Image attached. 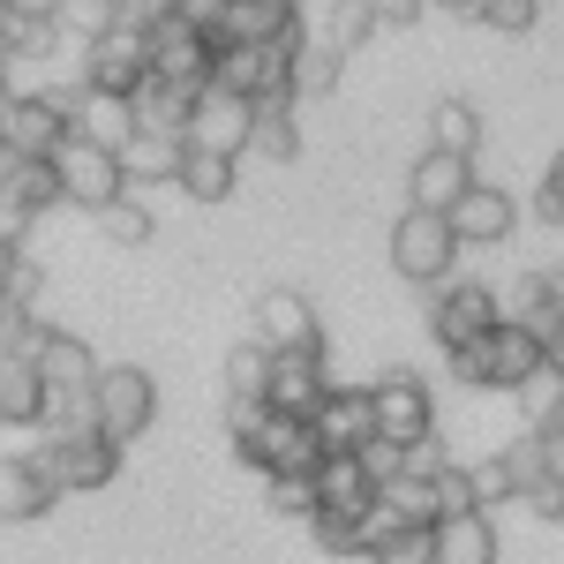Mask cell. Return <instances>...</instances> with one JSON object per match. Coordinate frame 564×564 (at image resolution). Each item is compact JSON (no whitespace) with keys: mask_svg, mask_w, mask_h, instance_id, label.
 <instances>
[{"mask_svg":"<svg viewBox=\"0 0 564 564\" xmlns=\"http://www.w3.org/2000/svg\"><path fill=\"white\" fill-rule=\"evenodd\" d=\"M444 361H452V377H459V384H475V391H520L527 377L542 369V332H527V324L505 316L489 339L444 354Z\"/></svg>","mask_w":564,"mask_h":564,"instance_id":"cell-1","label":"cell"},{"mask_svg":"<svg viewBox=\"0 0 564 564\" xmlns=\"http://www.w3.org/2000/svg\"><path fill=\"white\" fill-rule=\"evenodd\" d=\"M452 263H459V234H452L444 212H414V204H406V212L391 218V271H399L406 286H444Z\"/></svg>","mask_w":564,"mask_h":564,"instance_id":"cell-2","label":"cell"},{"mask_svg":"<svg viewBox=\"0 0 564 564\" xmlns=\"http://www.w3.org/2000/svg\"><path fill=\"white\" fill-rule=\"evenodd\" d=\"M31 459L45 467L53 489H106V481H121V444L106 430H45V444H31Z\"/></svg>","mask_w":564,"mask_h":564,"instance_id":"cell-3","label":"cell"},{"mask_svg":"<svg viewBox=\"0 0 564 564\" xmlns=\"http://www.w3.org/2000/svg\"><path fill=\"white\" fill-rule=\"evenodd\" d=\"M90 414H98V430L113 436V444H135V436L159 422V384H151V369L106 361L98 384H90Z\"/></svg>","mask_w":564,"mask_h":564,"instance_id":"cell-4","label":"cell"},{"mask_svg":"<svg viewBox=\"0 0 564 564\" xmlns=\"http://www.w3.org/2000/svg\"><path fill=\"white\" fill-rule=\"evenodd\" d=\"M234 452H241V467H257L263 481L271 475H316V459H324V444H316V430H308L302 414H263L257 430L234 436Z\"/></svg>","mask_w":564,"mask_h":564,"instance_id":"cell-5","label":"cell"},{"mask_svg":"<svg viewBox=\"0 0 564 564\" xmlns=\"http://www.w3.org/2000/svg\"><path fill=\"white\" fill-rule=\"evenodd\" d=\"M505 324V302H497V286H481V279H444L430 302V339L444 354L475 347V339H489Z\"/></svg>","mask_w":564,"mask_h":564,"instance_id":"cell-6","label":"cell"},{"mask_svg":"<svg viewBox=\"0 0 564 564\" xmlns=\"http://www.w3.org/2000/svg\"><path fill=\"white\" fill-rule=\"evenodd\" d=\"M53 174H61V204H76V212H106L113 196H129V181H121V151L84 143V135H68V143L53 151Z\"/></svg>","mask_w":564,"mask_h":564,"instance_id":"cell-7","label":"cell"},{"mask_svg":"<svg viewBox=\"0 0 564 564\" xmlns=\"http://www.w3.org/2000/svg\"><path fill=\"white\" fill-rule=\"evenodd\" d=\"M212 61H218V45L196 31V23H181V15H159L151 23V76L159 84H174V90H196L212 84Z\"/></svg>","mask_w":564,"mask_h":564,"instance_id":"cell-8","label":"cell"},{"mask_svg":"<svg viewBox=\"0 0 564 564\" xmlns=\"http://www.w3.org/2000/svg\"><path fill=\"white\" fill-rule=\"evenodd\" d=\"M0 135H8L15 159H53L76 129H68V106H61L53 90H15V98L0 106Z\"/></svg>","mask_w":564,"mask_h":564,"instance_id":"cell-9","label":"cell"},{"mask_svg":"<svg viewBox=\"0 0 564 564\" xmlns=\"http://www.w3.org/2000/svg\"><path fill=\"white\" fill-rule=\"evenodd\" d=\"M143 76H151V31H135V23L113 15V31H98V39L84 45V84L90 90H121V98H129Z\"/></svg>","mask_w":564,"mask_h":564,"instance_id":"cell-10","label":"cell"},{"mask_svg":"<svg viewBox=\"0 0 564 564\" xmlns=\"http://www.w3.org/2000/svg\"><path fill=\"white\" fill-rule=\"evenodd\" d=\"M369 406H377V436H391V444H414V436L436 430V391L422 384L414 369L377 377V384H369Z\"/></svg>","mask_w":564,"mask_h":564,"instance_id":"cell-11","label":"cell"},{"mask_svg":"<svg viewBox=\"0 0 564 564\" xmlns=\"http://www.w3.org/2000/svg\"><path fill=\"white\" fill-rule=\"evenodd\" d=\"M249 121H257V106L241 98V90L226 84H204L188 98V143H204V151H249Z\"/></svg>","mask_w":564,"mask_h":564,"instance_id":"cell-12","label":"cell"},{"mask_svg":"<svg viewBox=\"0 0 564 564\" xmlns=\"http://www.w3.org/2000/svg\"><path fill=\"white\" fill-rule=\"evenodd\" d=\"M324 391H332V361H324V347H294V354H271V406L279 414H316L324 406Z\"/></svg>","mask_w":564,"mask_h":564,"instance_id":"cell-13","label":"cell"},{"mask_svg":"<svg viewBox=\"0 0 564 564\" xmlns=\"http://www.w3.org/2000/svg\"><path fill=\"white\" fill-rule=\"evenodd\" d=\"M452 234H459V249H497V241H512V226H520V204L497 188V181H475L459 204H452Z\"/></svg>","mask_w":564,"mask_h":564,"instance_id":"cell-14","label":"cell"},{"mask_svg":"<svg viewBox=\"0 0 564 564\" xmlns=\"http://www.w3.org/2000/svg\"><path fill=\"white\" fill-rule=\"evenodd\" d=\"M249 339H263L271 354H294V347H324V324H316V302L308 294H294V286H271L257 302V332Z\"/></svg>","mask_w":564,"mask_h":564,"instance_id":"cell-15","label":"cell"},{"mask_svg":"<svg viewBox=\"0 0 564 564\" xmlns=\"http://www.w3.org/2000/svg\"><path fill=\"white\" fill-rule=\"evenodd\" d=\"M308 430L324 452H361L369 436H377V406H369V391L361 384H332L324 391V406L308 414Z\"/></svg>","mask_w":564,"mask_h":564,"instance_id":"cell-16","label":"cell"},{"mask_svg":"<svg viewBox=\"0 0 564 564\" xmlns=\"http://www.w3.org/2000/svg\"><path fill=\"white\" fill-rule=\"evenodd\" d=\"M316 512H347V520L377 512V475L361 467V452H324L316 459Z\"/></svg>","mask_w":564,"mask_h":564,"instance_id":"cell-17","label":"cell"},{"mask_svg":"<svg viewBox=\"0 0 564 564\" xmlns=\"http://www.w3.org/2000/svg\"><path fill=\"white\" fill-rule=\"evenodd\" d=\"M467 188H475V159L422 143V159H414V174H406V204H414V212H452Z\"/></svg>","mask_w":564,"mask_h":564,"instance_id":"cell-18","label":"cell"},{"mask_svg":"<svg viewBox=\"0 0 564 564\" xmlns=\"http://www.w3.org/2000/svg\"><path fill=\"white\" fill-rule=\"evenodd\" d=\"M61 106H68V129L84 135V143H106V151H121V143H129L135 135V106L129 98H121V90H76V98H61Z\"/></svg>","mask_w":564,"mask_h":564,"instance_id":"cell-19","label":"cell"},{"mask_svg":"<svg viewBox=\"0 0 564 564\" xmlns=\"http://www.w3.org/2000/svg\"><path fill=\"white\" fill-rule=\"evenodd\" d=\"M61 505V489L45 481L31 452H0V520H45Z\"/></svg>","mask_w":564,"mask_h":564,"instance_id":"cell-20","label":"cell"},{"mask_svg":"<svg viewBox=\"0 0 564 564\" xmlns=\"http://www.w3.org/2000/svg\"><path fill=\"white\" fill-rule=\"evenodd\" d=\"M31 369L45 377V399H61V391H90L106 361H98V354H90L76 332H53V339L39 347V361H31Z\"/></svg>","mask_w":564,"mask_h":564,"instance_id":"cell-21","label":"cell"},{"mask_svg":"<svg viewBox=\"0 0 564 564\" xmlns=\"http://www.w3.org/2000/svg\"><path fill=\"white\" fill-rule=\"evenodd\" d=\"M181 151H188V135L135 129L129 143H121V181H129V188H166V181H181Z\"/></svg>","mask_w":564,"mask_h":564,"instance_id":"cell-22","label":"cell"},{"mask_svg":"<svg viewBox=\"0 0 564 564\" xmlns=\"http://www.w3.org/2000/svg\"><path fill=\"white\" fill-rule=\"evenodd\" d=\"M234 181H241V159H234V151H204V143L181 151V181L174 188L188 196V204H226Z\"/></svg>","mask_w":564,"mask_h":564,"instance_id":"cell-23","label":"cell"},{"mask_svg":"<svg viewBox=\"0 0 564 564\" xmlns=\"http://www.w3.org/2000/svg\"><path fill=\"white\" fill-rule=\"evenodd\" d=\"M0 430H45V377L31 361H0Z\"/></svg>","mask_w":564,"mask_h":564,"instance_id":"cell-24","label":"cell"},{"mask_svg":"<svg viewBox=\"0 0 564 564\" xmlns=\"http://www.w3.org/2000/svg\"><path fill=\"white\" fill-rule=\"evenodd\" d=\"M436 564H497V520L489 512L436 520Z\"/></svg>","mask_w":564,"mask_h":564,"instance_id":"cell-25","label":"cell"},{"mask_svg":"<svg viewBox=\"0 0 564 564\" xmlns=\"http://www.w3.org/2000/svg\"><path fill=\"white\" fill-rule=\"evenodd\" d=\"M129 106H135V129H151V135H188V90L159 84V76H143V84L129 90Z\"/></svg>","mask_w":564,"mask_h":564,"instance_id":"cell-26","label":"cell"},{"mask_svg":"<svg viewBox=\"0 0 564 564\" xmlns=\"http://www.w3.org/2000/svg\"><path fill=\"white\" fill-rule=\"evenodd\" d=\"M249 151L271 159V166H294V159H302V113H294V106H257V121H249Z\"/></svg>","mask_w":564,"mask_h":564,"instance_id":"cell-27","label":"cell"},{"mask_svg":"<svg viewBox=\"0 0 564 564\" xmlns=\"http://www.w3.org/2000/svg\"><path fill=\"white\" fill-rule=\"evenodd\" d=\"M430 151H459V159L481 151V113L467 98H436L430 106Z\"/></svg>","mask_w":564,"mask_h":564,"instance_id":"cell-28","label":"cell"},{"mask_svg":"<svg viewBox=\"0 0 564 564\" xmlns=\"http://www.w3.org/2000/svg\"><path fill=\"white\" fill-rule=\"evenodd\" d=\"M339 68H347L339 45L302 39V53H294V106H302V98H332V90H339Z\"/></svg>","mask_w":564,"mask_h":564,"instance_id":"cell-29","label":"cell"},{"mask_svg":"<svg viewBox=\"0 0 564 564\" xmlns=\"http://www.w3.org/2000/svg\"><path fill=\"white\" fill-rule=\"evenodd\" d=\"M0 188H8L23 212H53V204H61V174H53V159H8Z\"/></svg>","mask_w":564,"mask_h":564,"instance_id":"cell-30","label":"cell"},{"mask_svg":"<svg viewBox=\"0 0 564 564\" xmlns=\"http://www.w3.org/2000/svg\"><path fill=\"white\" fill-rule=\"evenodd\" d=\"M263 391H271V347L263 339H241V347L226 354V399H263Z\"/></svg>","mask_w":564,"mask_h":564,"instance_id":"cell-31","label":"cell"},{"mask_svg":"<svg viewBox=\"0 0 564 564\" xmlns=\"http://www.w3.org/2000/svg\"><path fill=\"white\" fill-rule=\"evenodd\" d=\"M308 542L324 557H369V520H347V512H308Z\"/></svg>","mask_w":564,"mask_h":564,"instance_id":"cell-32","label":"cell"},{"mask_svg":"<svg viewBox=\"0 0 564 564\" xmlns=\"http://www.w3.org/2000/svg\"><path fill=\"white\" fill-rule=\"evenodd\" d=\"M369 564H436V527H384L369 542Z\"/></svg>","mask_w":564,"mask_h":564,"instance_id":"cell-33","label":"cell"},{"mask_svg":"<svg viewBox=\"0 0 564 564\" xmlns=\"http://www.w3.org/2000/svg\"><path fill=\"white\" fill-rule=\"evenodd\" d=\"M369 39H377V8H369V0H332V15H324V45L361 53Z\"/></svg>","mask_w":564,"mask_h":564,"instance_id":"cell-34","label":"cell"},{"mask_svg":"<svg viewBox=\"0 0 564 564\" xmlns=\"http://www.w3.org/2000/svg\"><path fill=\"white\" fill-rule=\"evenodd\" d=\"M512 399H520V422H527V430H550V414L564 406V377L550 369V361H542V369H534V377H527Z\"/></svg>","mask_w":564,"mask_h":564,"instance_id":"cell-35","label":"cell"},{"mask_svg":"<svg viewBox=\"0 0 564 564\" xmlns=\"http://www.w3.org/2000/svg\"><path fill=\"white\" fill-rule=\"evenodd\" d=\"M90 218H98V234H106L113 249H143V241H151V212H143L135 196H113L106 212H90Z\"/></svg>","mask_w":564,"mask_h":564,"instance_id":"cell-36","label":"cell"},{"mask_svg":"<svg viewBox=\"0 0 564 564\" xmlns=\"http://www.w3.org/2000/svg\"><path fill=\"white\" fill-rule=\"evenodd\" d=\"M467 481H475V505H481V512H497V505H520V481H512V467H505V452L475 459V467H467Z\"/></svg>","mask_w":564,"mask_h":564,"instance_id":"cell-37","label":"cell"},{"mask_svg":"<svg viewBox=\"0 0 564 564\" xmlns=\"http://www.w3.org/2000/svg\"><path fill=\"white\" fill-rule=\"evenodd\" d=\"M430 497H436V520H459V512H481L475 505V481H467V467L459 459H444L430 475Z\"/></svg>","mask_w":564,"mask_h":564,"instance_id":"cell-38","label":"cell"},{"mask_svg":"<svg viewBox=\"0 0 564 564\" xmlns=\"http://www.w3.org/2000/svg\"><path fill=\"white\" fill-rule=\"evenodd\" d=\"M53 23H61V39H68V45H90L98 31H113V0H61Z\"/></svg>","mask_w":564,"mask_h":564,"instance_id":"cell-39","label":"cell"},{"mask_svg":"<svg viewBox=\"0 0 564 564\" xmlns=\"http://www.w3.org/2000/svg\"><path fill=\"white\" fill-rule=\"evenodd\" d=\"M263 505H271L279 520H308V512H316V475H271L263 481Z\"/></svg>","mask_w":564,"mask_h":564,"instance_id":"cell-40","label":"cell"},{"mask_svg":"<svg viewBox=\"0 0 564 564\" xmlns=\"http://www.w3.org/2000/svg\"><path fill=\"white\" fill-rule=\"evenodd\" d=\"M467 15H475V23H489V31H505V39H520V31H534L542 0H475Z\"/></svg>","mask_w":564,"mask_h":564,"instance_id":"cell-41","label":"cell"},{"mask_svg":"<svg viewBox=\"0 0 564 564\" xmlns=\"http://www.w3.org/2000/svg\"><path fill=\"white\" fill-rule=\"evenodd\" d=\"M505 467H512V481H520V497L534 489V481H550V452H542V430H527L520 444H505Z\"/></svg>","mask_w":564,"mask_h":564,"instance_id":"cell-42","label":"cell"},{"mask_svg":"<svg viewBox=\"0 0 564 564\" xmlns=\"http://www.w3.org/2000/svg\"><path fill=\"white\" fill-rule=\"evenodd\" d=\"M361 467H369V475H377V489H384V481L406 475V444H391V436H369V444H361Z\"/></svg>","mask_w":564,"mask_h":564,"instance_id":"cell-43","label":"cell"},{"mask_svg":"<svg viewBox=\"0 0 564 564\" xmlns=\"http://www.w3.org/2000/svg\"><path fill=\"white\" fill-rule=\"evenodd\" d=\"M534 218H542V226H564V151L550 159V174L534 188Z\"/></svg>","mask_w":564,"mask_h":564,"instance_id":"cell-44","label":"cell"},{"mask_svg":"<svg viewBox=\"0 0 564 564\" xmlns=\"http://www.w3.org/2000/svg\"><path fill=\"white\" fill-rule=\"evenodd\" d=\"M31 218L39 212H23V204L0 188V249H23V241H31Z\"/></svg>","mask_w":564,"mask_h":564,"instance_id":"cell-45","label":"cell"},{"mask_svg":"<svg viewBox=\"0 0 564 564\" xmlns=\"http://www.w3.org/2000/svg\"><path fill=\"white\" fill-rule=\"evenodd\" d=\"M226 8H234V0H174V15H181V23H196L204 39H212L218 23H226Z\"/></svg>","mask_w":564,"mask_h":564,"instance_id":"cell-46","label":"cell"},{"mask_svg":"<svg viewBox=\"0 0 564 564\" xmlns=\"http://www.w3.org/2000/svg\"><path fill=\"white\" fill-rule=\"evenodd\" d=\"M520 505L534 512V520H564V481H557V475H550V481H534Z\"/></svg>","mask_w":564,"mask_h":564,"instance_id":"cell-47","label":"cell"},{"mask_svg":"<svg viewBox=\"0 0 564 564\" xmlns=\"http://www.w3.org/2000/svg\"><path fill=\"white\" fill-rule=\"evenodd\" d=\"M377 8V31H399V23H422V0H369Z\"/></svg>","mask_w":564,"mask_h":564,"instance_id":"cell-48","label":"cell"},{"mask_svg":"<svg viewBox=\"0 0 564 564\" xmlns=\"http://www.w3.org/2000/svg\"><path fill=\"white\" fill-rule=\"evenodd\" d=\"M542 302H550V316L564 324V263H557V271H542Z\"/></svg>","mask_w":564,"mask_h":564,"instance_id":"cell-49","label":"cell"},{"mask_svg":"<svg viewBox=\"0 0 564 564\" xmlns=\"http://www.w3.org/2000/svg\"><path fill=\"white\" fill-rule=\"evenodd\" d=\"M542 361H550V369H557V377H564V324H557V332H550V339H542Z\"/></svg>","mask_w":564,"mask_h":564,"instance_id":"cell-50","label":"cell"},{"mask_svg":"<svg viewBox=\"0 0 564 564\" xmlns=\"http://www.w3.org/2000/svg\"><path fill=\"white\" fill-rule=\"evenodd\" d=\"M15 15H61V0H8Z\"/></svg>","mask_w":564,"mask_h":564,"instance_id":"cell-51","label":"cell"},{"mask_svg":"<svg viewBox=\"0 0 564 564\" xmlns=\"http://www.w3.org/2000/svg\"><path fill=\"white\" fill-rule=\"evenodd\" d=\"M8 76H15V61H8V45H0V106L15 98V84H8Z\"/></svg>","mask_w":564,"mask_h":564,"instance_id":"cell-52","label":"cell"},{"mask_svg":"<svg viewBox=\"0 0 564 564\" xmlns=\"http://www.w3.org/2000/svg\"><path fill=\"white\" fill-rule=\"evenodd\" d=\"M422 8H452V15H467V8H475V0H422Z\"/></svg>","mask_w":564,"mask_h":564,"instance_id":"cell-53","label":"cell"},{"mask_svg":"<svg viewBox=\"0 0 564 564\" xmlns=\"http://www.w3.org/2000/svg\"><path fill=\"white\" fill-rule=\"evenodd\" d=\"M15 257H23V249H0V279H8V263H15Z\"/></svg>","mask_w":564,"mask_h":564,"instance_id":"cell-54","label":"cell"},{"mask_svg":"<svg viewBox=\"0 0 564 564\" xmlns=\"http://www.w3.org/2000/svg\"><path fill=\"white\" fill-rule=\"evenodd\" d=\"M550 430H564V406H557V414H550Z\"/></svg>","mask_w":564,"mask_h":564,"instance_id":"cell-55","label":"cell"},{"mask_svg":"<svg viewBox=\"0 0 564 564\" xmlns=\"http://www.w3.org/2000/svg\"><path fill=\"white\" fill-rule=\"evenodd\" d=\"M279 8H308V0H279Z\"/></svg>","mask_w":564,"mask_h":564,"instance_id":"cell-56","label":"cell"},{"mask_svg":"<svg viewBox=\"0 0 564 564\" xmlns=\"http://www.w3.org/2000/svg\"><path fill=\"white\" fill-rule=\"evenodd\" d=\"M0 23H8V0H0Z\"/></svg>","mask_w":564,"mask_h":564,"instance_id":"cell-57","label":"cell"},{"mask_svg":"<svg viewBox=\"0 0 564 564\" xmlns=\"http://www.w3.org/2000/svg\"><path fill=\"white\" fill-rule=\"evenodd\" d=\"M113 8H121V0H113Z\"/></svg>","mask_w":564,"mask_h":564,"instance_id":"cell-58","label":"cell"},{"mask_svg":"<svg viewBox=\"0 0 564 564\" xmlns=\"http://www.w3.org/2000/svg\"><path fill=\"white\" fill-rule=\"evenodd\" d=\"M0 308H8V302H0Z\"/></svg>","mask_w":564,"mask_h":564,"instance_id":"cell-59","label":"cell"}]
</instances>
